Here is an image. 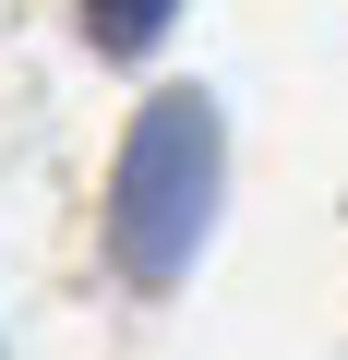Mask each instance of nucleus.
<instances>
[{
  "label": "nucleus",
  "instance_id": "nucleus-2",
  "mask_svg": "<svg viewBox=\"0 0 348 360\" xmlns=\"http://www.w3.org/2000/svg\"><path fill=\"white\" fill-rule=\"evenodd\" d=\"M168 13H181V0H84V37H96L108 60H144V49L168 37Z\"/></svg>",
  "mask_w": 348,
  "mask_h": 360
},
{
  "label": "nucleus",
  "instance_id": "nucleus-1",
  "mask_svg": "<svg viewBox=\"0 0 348 360\" xmlns=\"http://www.w3.org/2000/svg\"><path fill=\"white\" fill-rule=\"evenodd\" d=\"M217 193H228V120L205 84H168L132 108L120 132V180H108V252L132 288H181L205 229H217Z\"/></svg>",
  "mask_w": 348,
  "mask_h": 360
}]
</instances>
